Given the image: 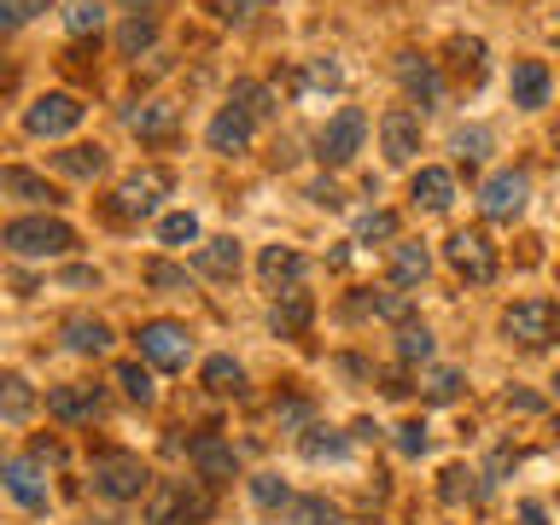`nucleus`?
Returning <instances> with one entry per match:
<instances>
[{"label": "nucleus", "mask_w": 560, "mask_h": 525, "mask_svg": "<svg viewBox=\"0 0 560 525\" xmlns=\"http://www.w3.org/2000/svg\"><path fill=\"white\" fill-rule=\"evenodd\" d=\"M362 135H368V117L357 105H345L339 117H327L322 129V164H350V158L362 152Z\"/></svg>", "instance_id": "obj_11"}, {"label": "nucleus", "mask_w": 560, "mask_h": 525, "mask_svg": "<svg viewBox=\"0 0 560 525\" xmlns=\"http://www.w3.org/2000/svg\"><path fill=\"white\" fill-rule=\"evenodd\" d=\"M549 88H555V77H549V65H542V59H520L514 65V105L537 112V105H549Z\"/></svg>", "instance_id": "obj_18"}, {"label": "nucleus", "mask_w": 560, "mask_h": 525, "mask_svg": "<svg viewBox=\"0 0 560 525\" xmlns=\"http://www.w3.org/2000/svg\"><path fill=\"white\" fill-rule=\"evenodd\" d=\"M508 409H525V415H532L537 397H532V392H508Z\"/></svg>", "instance_id": "obj_50"}, {"label": "nucleus", "mask_w": 560, "mask_h": 525, "mask_svg": "<svg viewBox=\"0 0 560 525\" xmlns=\"http://www.w3.org/2000/svg\"><path fill=\"white\" fill-rule=\"evenodd\" d=\"M100 18H105V12L94 7V0H77V7L65 12V30H70V35H88V30H100Z\"/></svg>", "instance_id": "obj_39"}, {"label": "nucleus", "mask_w": 560, "mask_h": 525, "mask_svg": "<svg viewBox=\"0 0 560 525\" xmlns=\"http://www.w3.org/2000/svg\"><path fill=\"white\" fill-rule=\"evenodd\" d=\"M397 357H402V362H427V357H432V332H427V327H402Z\"/></svg>", "instance_id": "obj_36"}, {"label": "nucleus", "mask_w": 560, "mask_h": 525, "mask_svg": "<svg viewBox=\"0 0 560 525\" xmlns=\"http://www.w3.org/2000/svg\"><path fill=\"white\" fill-rule=\"evenodd\" d=\"M199 269H205L210 280H234V275H240V245H234V240H210L205 252H199Z\"/></svg>", "instance_id": "obj_27"}, {"label": "nucleus", "mask_w": 560, "mask_h": 525, "mask_svg": "<svg viewBox=\"0 0 560 525\" xmlns=\"http://www.w3.org/2000/svg\"><path fill=\"white\" fill-rule=\"evenodd\" d=\"M147 280L152 287H187V269H175V262H147Z\"/></svg>", "instance_id": "obj_45"}, {"label": "nucleus", "mask_w": 560, "mask_h": 525, "mask_svg": "<svg viewBox=\"0 0 560 525\" xmlns=\"http://www.w3.org/2000/svg\"><path fill=\"white\" fill-rule=\"evenodd\" d=\"M175 187V175L170 170H135L129 182H122L117 192H112V222H135V217H152L158 210V199H164V192Z\"/></svg>", "instance_id": "obj_3"}, {"label": "nucleus", "mask_w": 560, "mask_h": 525, "mask_svg": "<svg viewBox=\"0 0 560 525\" xmlns=\"http://www.w3.org/2000/svg\"><path fill=\"white\" fill-rule=\"evenodd\" d=\"M427 275H432V252H427V245H415V240L392 245V287L415 292V287H427Z\"/></svg>", "instance_id": "obj_17"}, {"label": "nucleus", "mask_w": 560, "mask_h": 525, "mask_svg": "<svg viewBox=\"0 0 560 525\" xmlns=\"http://www.w3.org/2000/svg\"><path fill=\"white\" fill-rule=\"evenodd\" d=\"M444 52H450V70L462 82H485V42L479 35H450Z\"/></svg>", "instance_id": "obj_23"}, {"label": "nucleus", "mask_w": 560, "mask_h": 525, "mask_svg": "<svg viewBox=\"0 0 560 525\" xmlns=\"http://www.w3.org/2000/svg\"><path fill=\"white\" fill-rule=\"evenodd\" d=\"M502 332L520 350H542L549 339H560V304H549V298H520V304L502 315Z\"/></svg>", "instance_id": "obj_2"}, {"label": "nucleus", "mask_w": 560, "mask_h": 525, "mask_svg": "<svg viewBox=\"0 0 560 525\" xmlns=\"http://www.w3.org/2000/svg\"><path fill=\"white\" fill-rule=\"evenodd\" d=\"M88 117V105L77 100V94H42L24 112V129L30 135H42V140H59V135H70L77 129V122Z\"/></svg>", "instance_id": "obj_8"}, {"label": "nucleus", "mask_w": 560, "mask_h": 525, "mask_svg": "<svg viewBox=\"0 0 560 525\" xmlns=\"http://www.w3.org/2000/svg\"><path fill=\"white\" fill-rule=\"evenodd\" d=\"M205 385H210L217 397H228V392H240V385H245V374H240L234 357H210V362H205Z\"/></svg>", "instance_id": "obj_29"}, {"label": "nucleus", "mask_w": 560, "mask_h": 525, "mask_svg": "<svg viewBox=\"0 0 560 525\" xmlns=\"http://www.w3.org/2000/svg\"><path fill=\"white\" fill-rule=\"evenodd\" d=\"M420 392H427V402H455L462 397V374H455V368H432V374L420 380Z\"/></svg>", "instance_id": "obj_32"}, {"label": "nucleus", "mask_w": 560, "mask_h": 525, "mask_svg": "<svg viewBox=\"0 0 560 525\" xmlns=\"http://www.w3.org/2000/svg\"><path fill=\"white\" fill-rule=\"evenodd\" d=\"M525 199H532V175L525 170H502V175H490V182L479 187V210L490 222H514Z\"/></svg>", "instance_id": "obj_9"}, {"label": "nucleus", "mask_w": 560, "mask_h": 525, "mask_svg": "<svg viewBox=\"0 0 560 525\" xmlns=\"http://www.w3.org/2000/svg\"><path fill=\"white\" fill-rule=\"evenodd\" d=\"M444 257L462 280H472V287L497 280V245L485 240V228H455V234L444 240Z\"/></svg>", "instance_id": "obj_4"}, {"label": "nucleus", "mask_w": 560, "mask_h": 525, "mask_svg": "<svg viewBox=\"0 0 560 525\" xmlns=\"http://www.w3.org/2000/svg\"><path fill=\"white\" fill-rule=\"evenodd\" d=\"M158 240L164 245H192L199 240V217H192V210H175V217L158 222Z\"/></svg>", "instance_id": "obj_31"}, {"label": "nucleus", "mask_w": 560, "mask_h": 525, "mask_svg": "<svg viewBox=\"0 0 560 525\" xmlns=\"http://www.w3.org/2000/svg\"><path fill=\"white\" fill-rule=\"evenodd\" d=\"M0 240H7L12 257H65L77 245L70 222H59V217H18V222H7Z\"/></svg>", "instance_id": "obj_1"}, {"label": "nucleus", "mask_w": 560, "mask_h": 525, "mask_svg": "<svg viewBox=\"0 0 560 525\" xmlns=\"http://www.w3.org/2000/svg\"><path fill=\"white\" fill-rule=\"evenodd\" d=\"M292 514L304 525H332V520H339V508H327L322 497H304V502H292Z\"/></svg>", "instance_id": "obj_41"}, {"label": "nucleus", "mask_w": 560, "mask_h": 525, "mask_svg": "<svg viewBox=\"0 0 560 525\" xmlns=\"http://www.w3.org/2000/svg\"><path fill=\"white\" fill-rule=\"evenodd\" d=\"M520 525H549V514L537 502H520Z\"/></svg>", "instance_id": "obj_49"}, {"label": "nucleus", "mask_w": 560, "mask_h": 525, "mask_svg": "<svg viewBox=\"0 0 560 525\" xmlns=\"http://www.w3.org/2000/svg\"><path fill=\"white\" fill-rule=\"evenodd\" d=\"M310 315H315L310 292H304V287H292V292H280V304H275V315H269V327L280 332V339H304Z\"/></svg>", "instance_id": "obj_19"}, {"label": "nucleus", "mask_w": 560, "mask_h": 525, "mask_svg": "<svg viewBox=\"0 0 560 525\" xmlns=\"http://www.w3.org/2000/svg\"><path fill=\"white\" fill-rule=\"evenodd\" d=\"M310 199H315V205H345V192L332 187V182H315V187H310Z\"/></svg>", "instance_id": "obj_48"}, {"label": "nucleus", "mask_w": 560, "mask_h": 525, "mask_svg": "<svg viewBox=\"0 0 560 525\" xmlns=\"http://www.w3.org/2000/svg\"><path fill=\"white\" fill-rule=\"evenodd\" d=\"M304 455H310V462H345V455H350V438H339V432H310V438H304Z\"/></svg>", "instance_id": "obj_30"}, {"label": "nucleus", "mask_w": 560, "mask_h": 525, "mask_svg": "<svg viewBox=\"0 0 560 525\" xmlns=\"http://www.w3.org/2000/svg\"><path fill=\"white\" fill-rule=\"evenodd\" d=\"M392 234H397V217H392V210H374V217H362V222H357V240H362V245L392 240Z\"/></svg>", "instance_id": "obj_37"}, {"label": "nucleus", "mask_w": 560, "mask_h": 525, "mask_svg": "<svg viewBox=\"0 0 560 525\" xmlns=\"http://www.w3.org/2000/svg\"><path fill=\"white\" fill-rule=\"evenodd\" d=\"M52 7V0H0V12H7V24L18 30V24H30V18L35 12H47Z\"/></svg>", "instance_id": "obj_42"}, {"label": "nucleus", "mask_w": 560, "mask_h": 525, "mask_svg": "<svg viewBox=\"0 0 560 525\" xmlns=\"http://www.w3.org/2000/svg\"><path fill=\"white\" fill-rule=\"evenodd\" d=\"M152 35H158V24H152V18H129L117 42H122V52H140V47H152Z\"/></svg>", "instance_id": "obj_38"}, {"label": "nucleus", "mask_w": 560, "mask_h": 525, "mask_svg": "<svg viewBox=\"0 0 560 525\" xmlns=\"http://www.w3.org/2000/svg\"><path fill=\"white\" fill-rule=\"evenodd\" d=\"M187 462L199 467L205 479H234V472H240V455H234V444H228L222 432H199V438H192Z\"/></svg>", "instance_id": "obj_13"}, {"label": "nucleus", "mask_w": 560, "mask_h": 525, "mask_svg": "<svg viewBox=\"0 0 560 525\" xmlns=\"http://www.w3.org/2000/svg\"><path fill=\"white\" fill-rule=\"evenodd\" d=\"M462 497H479L472 472H467V467H444V502H462Z\"/></svg>", "instance_id": "obj_40"}, {"label": "nucleus", "mask_w": 560, "mask_h": 525, "mask_svg": "<svg viewBox=\"0 0 560 525\" xmlns=\"http://www.w3.org/2000/svg\"><path fill=\"white\" fill-rule=\"evenodd\" d=\"M339 82L345 77H339V65H332V59H310L304 65V88H310V94H332Z\"/></svg>", "instance_id": "obj_34"}, {"label": "nucleus", "mask_w": 560, "mask_h": 525, "mask_svg": "<svg viewBox=\"0 0 560 525\" xmlns=\"http://www.w3.org/2000/svg\"><path fill=\"white\" fill-rule=\"evenodd\" d=\"M0 385H7V392H0V415H7L12 427H18V420H30V409H35V397H30V380H18V374H7V380H0Z\"/></svg>", "instance_id": "obj_28"}, {"label": "nucleus", "mask_w": 560, "mask_h": 525, "mask_svg": "<svg viewBox=\"0 0 560 525\" xmlns=\"http://www.w3.org/2000/svg\"><path fill=\"white\" fill-rule=\"evenodd\" d=\"M555 385H560V374H555Z\"/></svg>", "instance_id": "obj_52"}, {"label": "nucleus", "mask_w": 560, "mask_h": 525, "mask_svg": "<svg viewBox=\"0 0 560 525\" xmlns=\"http://www.w3.org/2000/svg\"><path fill=\"white\" fill-rule=\"evenodd\" d=\"M397 82H402V94H409V100H420V112L444 105V77H438V65L420 59V52H402V59H397Z\"/></svg>", "instance_id": "obj_12"}, {"label": "nucleus", "mask_w": 560, "mask_h": 525, "mask_svg": "<svg viewBox=\"0 0 560 525\" xmlns=\"http://www.w3.org/2000/svg\"><path fill=\"white\" fill-rule=\"evenodd\" d=\"M100 385H59V392H47V415L65 420V427H77V420H94L100 415Z\"/></svg>", "instance_id": "obj_14"}, {"label": "nucleus", "mask_w": 560, "mask_h": 525, "mask_svg": "<svg viewBox=\"0 0 560 525\" xmlns=\"http://www.w3.org/2000/svg\"><path fill=\"white\" fill-rule=\"evenodd\" d=\"M122 7H164V0H122Z\"/></svg>", "instance_id": "obj_51"}, {"label": "nucleus", "mask_w": 560, "mask_h": 525, "mask_svg": "<svg viewBox=\"0 0 560 525\" xmlns=\"http://www.w3.org/2000/svg\"><path fill=\"white\" fill-rule=\"evenodd\" d=\"M52 164L65 175H77V182H94V175H105V147H65Z\"/></svg>", "instance_id": "obj_26"}, {"label": "nucleus", "mask_w": 560, "mask_h": 525, "mask_svg": "<svg viewBox=\"0 0 560 525\" xmlns=\"http://www.w3.org/2000/svg\"><path fill=\"white\" fill-rule=\"evenodd\" d=\"M415 205L420 210H450L455 205V175L450 170H420L415 175Z\"/></svg>", "instance_id": "obj_25"}, {"label": "nucleus", "mask_w": 560, "mask_h": 525, "mask_svg": "<svg viewBox=\"0 0 560 525\" xmlns=\"http://www.w3.org/2000/svg\"><path fill=\"white\" fill-rule=\"evenodd\" d=\"M94 485L112 502H129V497H140V490L152 485V472L140 467V455H122L117 450V455H100V462H94Z\"/></svg>", "instance_id": "obj_10"}, {"label": "nucleus", "mask_w": 560, "mask_h": 525, "mask_svg": "<svg viewBox=\"0 0 560 525\" xmlns=\"http://www.w3.org/2000/svg\"><path fill=\"white\" fill-rule=\"evenodd\" d=\"M252 497H257V508H292V490L275 479V472H262V479H252Z\"/></svg>", "instance_id": "obj_35"}, {"label": "nucleus", "mask_w": 560, "mask_h": 525, "mask_svg": "<svg viewBox=\"0 0 560 525\" xmlns=\"http://www.w3.org/2000/svg\"><path fill=\"white\" fill-rule=\"evenodd\" d=\"M257 275H262V287H269V292H292L298 280H304V257H298L292 245H269L262 262H257Z\"/></svg>", "instance_id": "obj_16"}, {"label": "nucleus", "mask_w": 560, "mask_h": 525, "mask_svg": "<svg viewBox=\"0 0 560 525\" xmlns=\"http://www.w3.org/2000/svg\"><path fill=\"white\" fill-rule=\"evenodd\" d=\"M140 339V357H147L152 368H187V357H192V339H187V327L182 322H147L135 332Z\"/></svg>", "instance_id": "obj_7"}, {"label": "nucleus", "mask_w": 560, "mask_h": 525, "mask_svg": "<svg viewBox=\"0 0 560 525\" xmlns=\"http://www.w3.org/2000/svg\"><path fill=\"white\" fill-rule=\"evenodd\" d=\"M397 450H402V455H427V427H420V420L397 427Z\"/></svg>", "instance_id": "obj_44"}, {"label": "nucleus", "mask_w": 560, "mask_h": 525, "mask_svg": "<svg viewBox=\"0 0 560 525\" xmlns=\"http://www.w3.org/2000/svg\"><path fill=\"white\" fill-rule=\"evenodd\" d=\"M175 122H182V112H175L170 100H147L140 112H129V129H135L140 140H152V147H158V140H170V135H175Z\"/></svg>", "instance_id": "obj_20"}, {"label": "nucleus", "mask_w": 560, "mask_h": 525, "mask_svg": "<svg viewBox=\"0 0 560 525\" xmlns=\"http://www.w3.org/2000/svg\"><path fill=\"white\" fill-rule=\"evenodd\" d=\"M455 147H462V158H485L490 135H485V129H462V135H455Z\"/></svg>", "instance_id": "obj_46"}, {"label": "nucleus", "mask_w": 560, "mask_h": 525, "mask_svg": "<svg viewBox=\"0 0 560 525\" xmlns=\"http://www.w3.org/2000/svg\"><path fill=\"white\" fill-rule=\"evenodd\" d=\"M0 187H7L12 199H24V205H59V187H47L42 175H30V170H18V164L0 170Z\"/></svg>", "instance_id": "obj_24"}, {"label": "nucleus", "mask_w": 560, "mask_h": 525, "mask_svg": "<svg viewBox=\"0 0 560 525\" xmlns=\"http://www.w3.org/2000/svg\"><path fill=\"white\" fill-rule=\"evenodd\" d=\"M7 490H12L18 508H47V485L35 479V462H24V455L7 462Z\"/></svg>", "instance_id": "obj_22"}, {"label": "nucleus", "mask_w": 560, "mask_h": 525, "mask_svg": "<svg viewBox=\"0 0 560 525\" xmlns=\"http://www.w3.org/2000/svg\"><path fill=\"white\" fill-rule=\"evenodd\" d=\"M210 514V497L199 485H187V479H164L152 490V508H147V525H192V520H205Z\"/></svg>", "instance_id": "obj_5"}, {"label": "nucleus", "mask_w": 560, "mask_h": 525, "mask_svg": "<svg viewBox=\"0 0 560 525\" xmlns=\"http://www.w3.org/2000/svg\"><path fill=\"white\" fill-rule=\"evenodd\" d=\"M380 140H385V158H392V164H409V158L420 152V117L415 112H385Z\"/></svg>", "instance_id": "obj_15"}, {"label": "nucleus", "mask_w": 560, "mask_h": 525, "mask_svg": "<svg viewBox=\"0 0 560 525\" xmlns=\"http://www.w3.org/2000/svg\"><path fill=\"white\" fill-rule=\"evenodd\" d=\"M257 12H269V0H222V18H228V24H252Z\"/></svg>", "instance_id": "obj_43"}, {"label": "nucleus", "mask_w": 560, "mask_h": 525, "mask_svg": "<svg viewBox=\"0 0 560 525\" xmlns=\"http://www.w3.org/2000/svg\"><path fill=\"white\" fill-rule=\"evenodd\" d=\"M275 415L287 420V427H304V420H310V402H298V397H287V402H280Z\"/></svg>", "instance_id": "obj_47"}, {"label": "nucleus", "mask_w": 560, "mask_h": 525, "mask_svg": "<svg viewBox=\"0 0 560 525\" xmlns=\"http://www.w3.org/2000/svg\"><path fill=\"white\" fill-rule=\"evenodd\" d=\"M117 385H122L135 402H152V397H158V385H152V374H147L140 362H122V368H117Z\"/></svg>", "instance_id": "obj_33"}, {"label": "nucleus", "mask_w": 560, "mask_h": 525, "mask_svg": "<svg viewBox=\"0 0 560 525\" xmlns=\"http://www.w3.org/2000/svg\"><path fill=\"white\" fill-rule=\"evenodd\" d=\"M257 122H262V117H257L252 105H245V100L234 94V100H228L217 117H210V135H205V140H210V152H222V158H240L245 147H252Z\"/></svg>", "instance_id": "obj_6"}, {"label": "nucleus", "mask_w": 560, "mask_h": 525, "mask_svg": "<svg viewBox=\"0 0 560 525\" xmlns=\"http://www.w3.org/2000/svg\"><path fill=\"white\" fill-rule=\"evenodd\" d=\"M65 345L77 350V357H100V350H112V327L94 322V315H70V322H65Z\"/></svg>", "instance_id": "obj_21"}]
</instances>
